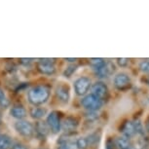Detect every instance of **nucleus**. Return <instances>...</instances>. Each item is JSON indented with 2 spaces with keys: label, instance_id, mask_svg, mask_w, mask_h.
Wrapping results in <instances>:
<instances>
[{
  "label": "nucleus",
  "instance_id": "1",
  "mask_svg": "<svg viewBox=\"0 0 149 149\" xmlns=\"http://www.w3.org/2000/svg\"><path fill=\"white\" fill-rule=\"evenodd\" d=\"M50 95V90L44 85H39L30 89L27 94L29 100L33 105L37 106L45 103Z\"/></svg>",
  "mask_w": 149,
  "mask_h": 149
},
{
  "label": "nucleus",
  "instance_id": "2",
  "mask_svg": "<svg viewBox=\"0 0 149 149\" xmlns=\"http://www.w3.org/2000/svg\"><path fill=\"white\" fill-rule=\"evenodd\" d=\"M81 103H82L83 107L86 108L87 110H89L90 112H95L97 111L98 109L102 108V106L103 104V102L100 98H97V97H95L93 94L87 95H85L82 100H81Z\"/></svg>",
  "mask_w": 149,
  "mask_h": 149
},
{
  "label": "nucleus",
  "instance_id": "3",
  "mask_svg": "<svg viewBox=\"0 0 149 149\" xmlns=\"http://www.w3.org/2000/svg\"><path fill=\"white\" fill-rule=\"evenodd\" d=\"M15 129L21 136L24 137H31L34 134V126L29 121L19 120L15 124Z\"/></svg>",
  "mask_w": 149,
  "mask_h": 149
},
{
  "label": "nucleus",
  "instance_id": "4",
  "mask_svg": "<svg viewBox=\"0 0 149 149\" xmlns=\"http://www.w3.org/2000/svg\"><path fill=\"white\" fill-rule=\"evenodd\" d=\"M54 58H39L37 63L38 71L45 75H53L56 72Z\"/></svg>",
  "mask_w": 149,
  "mask_h": 149
},
{
  "label": "nucleus",
  "instance_id": "5",
  "mask_svg": "<svg viewBox=\"0 0 149 149\" xmlns=\"http://www.w3.org/2000/svg\"><path fill=\"white\" fill-rule=\"evenodd\" d=\"M91 88H92V94L97 98H100L102 102L108 100L109 90L107 88V86L103 82H95Z\"/></svg>",
  "mask_w": 149,
  "mask_h": 149
},
{
  "label": "nucleus",
  "instance_id": "6",
  "mask_svg": "<svg viewBox=\"0 0 149 149\" xmlns=\"http://www.w3.org/2000/svg\"><path fill=\"white\" fill-rule=\"evenodd\" d=\"M114 86L115 88L118 89L119 91H126L129 88H131V78L129 77L127 73H118L116 76L114 77Z\"/></svg>",
  "mask_w": 149,
  "mask_h": 149
},
{
  "label": "nucleus",
  "instance_id": "7",
  "mask_svg": "<svg viewBox=\"0 0 149 149\" xmlns=\"http://www.w3.org/2000/svg\"><path fill=\"white\" fill-rule=\"evenodd\" d=\"M92 87V82L88 77H80L74 82V91L77 95H85Z\"/></svg>",
  "mask_w": 149,
  "mask_h": 149
},
{
  "label": "nucleus",
  "instance_id": "8",
  "mask_svg": "<svg viewBox=\"0 0 149 149\" xmlns=\"http://www.w3.org/2000/svg\"><path fill=\"white\" fill-rule=\"evenodd\" d=\"M47 125L54 134H58L61 129L60 114L57 111H52L47 117Z\"/></svg>",
  "mask_w": 149,
  "mask_h": 149
},
{
  "label": "nucleus",
  "instance_id": "9",
  "mask_svg": "<svg viewBox=\"0 0 149 149\" xmlns=\"http://www.w3.org/2000/svg\"><path fill=\"white\" fill-rule=\"evenodd\" d=\"M114 70H115L114 64L110 63V61H106L104 65L102 66L100 68L95 69V72L97 77L106 78V77H108L109 75H111L112 73L114 72Z\"/></svg>",
  "mask_w": 149,
  "mask_h": 149
},
{
  "label": "nucleus",
  "instance_id": "10",
  "mask_svg": "<svg viewBox=\"0 0 149 149\" xmlns=\"http://www.w3.org/2000/svg\"><path fill=\"white\" fill-rule=\"evenodd\" d=\"M120 132H122L124 136L128 137V139L134 136L136 134L134 122H132V121H126L125 123H123V125L120 128Z\"/></svg>",
  "mask_w": 149,
  "mask_h": 149
},
{
  "label": "nucleus",
  "instance_id": "11",
  "mask_svg": "<svg viewBox=\"0 0 149 149\" xmlns=\"http://www.w3.org/2000/svg\"><path fill=\"white\" fill-rule=\"evenodd\" d=\"M79 122L76 118L74 117H67L64 119L63 123V129L67 133H72L77 129Z\"/></svg>",
  "mask_w": 149,
  "mask_h": 149
},
{
  "label": "nucleus",
  "instance_id": "12",
  "mask_svg": "<svg viewBox=\"0 0 149 149\" xmlns=\"http://www.w3.org/2000/svg\"><path fill=\"white\" fill-rule=\"evenodd\" d=\"M49 130L50 129L48 127L47 124L44 122H41V121L36 123V125L34 127V133H36L37 136L40 137L41 139H46V136H48V134H49Z\"/></svg>",
  "mask_w": 149,
  "mask_h": 149
},
{
  "label": "nucleus",
  "instance_id": "13",
  "mask_svg": "<svg viewBox=\"0 0 149 149\" xmlns=\"http://www.w3.org/2000/svg\"><path fill=\"white\" fill-rule=\"evenodd\" d=\"M11 116L16 118L18 120H22L26 116V110L22 105H14L10 110Z\"/></svg>",
  "mask_w": 149,
  "mask_h": 149
},
{
  "label": "nucleus",
  "instance_id": "14",
  "mask_svg": "<svg viewBox=\"0 0 149 149\" xmlns=\"http://www.w3.org/2000/svg\"><path fill=\"white\" fill-rule=\"evenodd\" d=\"M56 95L58 97V100L63 102H67L69 100V90L66 86L60 85L56 89Z\"/></svg>",
  "mask_w": 149,
  "mask_h": 149
},
{
  "label": "nucleus",
  "instance_id": "15",
  "mask_svg": "<svg viewBox=\"0 0 149 149\" xmlns=\"http://www.w3.org/2000/svg\"><path fill=\"white\" fill-rule=\"evenodd\" d=\"M130 139L126 136H118L114 141V145L117 146L118 149H129L130 148Z\"/></svg>",
  "mask_w": 149,
  "mask_h": 149
},
{
  "label": "nucleus",
  "instance_id": "16",
  "mask_svg": "<svg viewBox=\"0 0 149 149\" xmlns=\"http://www.w3.org/2000/svg\"><path fill=\"white\" fill-rule=\"evenodd\" d=\"M47 111L45 108H42V107H37V106H34L30 109V115H31L32 118L34 119H41L43 118L45 115H46Z\"/></svg>",
  "mask_w": 149,
  "mask_h": 149
},
{
  "label": "nucleus",
  "instance_id": "17",
  "mask_svg": "<svg viewBox=\"0 0 149 149\" xmlns=\"http://www.w3.org/2000/svg\"><path fill=\"white\" fill-rule=\"evenodd\" d=\"M12 147V140L6 134H0V149H10Z\"/></svg>",
  "mask_w": 149,
  "mask_h": 149
},
{
  "label": "nucleus",
  "instance_id": "18",
  "mask_svg": "<svg viewBox=\"0 0 149 149\" xmlns=\"http://www.w3.org/2000/svg\"><path fill=\"white\" fill-rule=\"evenodd\" d=\"M105 63H106V61L103 60V58H91V60H90V63H91V65L94 67V69L100 68L102 66L104 65Z\"/></svg>",
  "mask_w": 149,
  "mask_h": 149
},
{
  "label": "nucleus",
  "instance_id": "19",
  "mask_svg": "<svg viewBox=\"0 0 149 149\" xmlns=\"http://www.w3.org/2000/svg\"><path fill=\"white\" fill-rule=\"evenodd\" d=\"M75 143H76V146L78 149H87L89 146L86 137H79V139H77L75 140Z\"/></svg>",
  "mask_w": 149,
  "mask_h": 149
},
{
  "label": "nucleus",
  "instance_id": "20",
  "mask_svg": "<svg viewBox=\"0 0 149 149\" xmlns=\"http://www.w3.org/2000/svg\"><path fill=\"white\" fill-rule=\"evenodd\" d=\"M87 139V142H88V145H93L95 143H97L100 139V136H97V133H95V134H90L88 137H86Z\"/></svg>",
  "mask_w": 149,
  "mask_h": 149
},
{
  "label": "nucleus",
  "instance_id": "21",
  "mask_svg": "<svg viewBox=\"0 0 149 149\" xmlns=\"http://www.w3.org/2000/svg\"><path fill=\"white\" fill-rule=\"evenodd\" d=\"M0 105H2L3 107H7L9 105V100H7L4 92L1 89H0Z\"/></svg>",
  "mask_w": 149,
  "mask_h": 149
},
{
  "label": "nucleus",
  "instance_id": "22",
  "mask_svg": "<svg viewBox=\"0 0 149 149\" xmlns=\"http://www.w3.org/2000/svg\"><path fill=\"white\" fill-rule=\"evenodd\" d=\"M76 69H77L76 65H69L65 70H64V72H63L64 76H65V77H70L72 75V73H74Z\"/></svg>",
  "mask_w": 149,
  "mask_h": 149
},
{
  "label": "nucleus",
  "instance_id": "23",
  "mask_svg": "<svg viewBox=\"0 0 149 149\" xmlns=\"http://www.w3.org/2000/svg\"><path fill=\"white\" fill-rule=\"evenodd\" d=\"M139 67L142 72L149 73V61H142Z\"/></svg>",
  "mask_w": 149,
  "mask_h": 149
},
{
  "label": "nucleus",
  "instance_id": "24",
  "mask_svg": "<svg viewBox=\"0 0 149 149\" xmlns=\"http://www.w3.org/2000/svg\"><path fill=\"white\" fill-rule=\"evenodd\" d=\"M134 129H136V133L139 134H143V127L141 123H140V121L139 120L134 121Z\"/></svg>",
  "mask_w": 149,
  "mask_h": 149
},
{
  "label": "nucleus",
  "instance_id": "25",
  "mask_svg": "<svg viewBox=\"0 0 149 149\" xmlns=\"http://www.w3.org/2000/svg\"><path fill=\"white\" fill-rule=\"evenodd\" d=\"M117 63L119 64V66H121V67H125V66L128 65L129 58H117Z\"/></svg>",
  "mask_w": 149,
  "mask_h": 149
},
{
  "label": "nucleus",
  "instance_id": "26",
  "mask_svg": "<svg viewBox=\"0 0 149 149\" xmlns=\"http://www.w3.org/2000/svg\"><path fill=\"white\" fill-rule=\"evenodd\" d=\"M11 149H29L24 144H22L21 142H15L12 144Z\"/></svg>",
  "mask_w": 149,
  "mask_h": 149
},
{
  "label": "nucleus",
  "instance_id": "27",
  "mask_svg": "<svg viewBox=\"0 0 149 149\" xmlns=\"http://www.w3.org/2000/svg\"><path fill=\"white\" fill-rule=\"evenodd\" d=\"M105 149H114V141L111 139H107V141H106Z\"/></svg>",
  "mask_w": 149,
  "mask_h": 149
},
{
  "label": "nucleus",
  "instance_id": "28",
  "mask_svg": "<svg viewBox=\"0 0 149 149\" xmlns=\"http://www.w3.org/2000/svg\"><path fill=\"white\" fill-rule=\"evenodd\" d=\"M31 61H32L31 58H21L22 63H31Z\"/></svg>",
  "mask_w": 149,
  "mask_h": 149
},
{
  "label": "nucleus",
  "instance_id": "29",
  "mask_svg": "<svg viewBox=\"0 0 149 149\" xmlns=\"http://www.w3.org/2000/svg\"><path fill=\"white\" fill-rule=\"evenodd\" d=\"M141 81H143L145 84H147V85H149V75H146V76H144L141 79Z\"/></svg>",
  "mask_w": 149,
  "mask_h": 149
},
{
  "label": "nucleus",
  "instance_id": "30",
  "mask_svg": "<svg viewBox=\"0 0 149 149\" xmlns=\"http://www.w3.org/2000/svg\"><path fill=\"white\" fill-rule=\"evenodd\" d=\"M65 61H69V63H75L77 61V58H65Z\"/></svg>",
  "mask_w": 149,
  "mask_h": 149
},
{
  "label": "nucleus",
  "instance_id": "31",
  "mask_svg": "<svg viewBox=\"0 0 149 149\" xmlns=\"http://www.w3.org/2000/svg\"><path fill=\"white\" fill-rule=\"evenodd\" d=\"M146 131L149 133V118H148V120L146 121Z\"/></svg>",
  "mask_w": 149,
  "mask_h": 149
},
{
  "label": "nucleus",
  "instance_id": "32",
  "mask_svg": "<svg viewBox=\"0 0 149 149\" xmlns=\"http://www.w3.org/2000/svg\"><path fill=\"white\" fill-rule=\"evenodd\" d=\"M129 149H133V148H131V147H130V148H129Z\"/></svg>",
  "mask_w": 149,
  "mask_h": 149
},
{
  "label": "nucleus",
  "instance_id": "33",
  "mask_svg": "<svg viewBox=\"0 0 149 149\" xmlns=\"http://www.w3.org/2000/svg\"><path fill=\"white\" fill-rule=\"evenodd\" d=\"M40 149H42V148H40Z\"/></svg>",
  "mask_w": 149,
  "mask_h": 149
},
{
  "label": "nucleus",
  "instance_id": "34",
  "mask_svg": "<svg viewBox=\"0 0 149 149\" xmlns=\"http://www.w3.org/2000/svg\"><path fill=\"white\" fill-rule=\"evenodd\" d=\"M0 122H1V121H0Z\"/></svg>",
  "mask_w": 149,
  "mask_h": 149
}]
</instances>
